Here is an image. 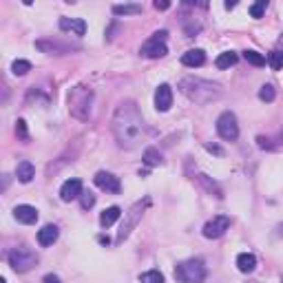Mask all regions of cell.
Here are the masks:
<instances>
[{
    "mask_svg": "<svg viewBox=\"0 0 283 283\" xmlns=\"http://www.w3.org/2000/svg\"><path fill=\"white\" fill-rule=\"evenodd\" d=\"M113 135L122 148H135L144 133V120L133 100H126L113 113Z\"/></svg>",
    "mask_w": 283,
    "mask_h": 283,
    "instance_id": "6da1fadb",
    "label": "cell"
},
{
    "mask_svg": "<svg viewBox=\"0 0 283 283\" xmlns=\"http://www.w3.org/2000/svg\"><path fill=\"white\" fill-rule=\"evenodd\" d=\"M179 91L184 93L188 100L197 104H208L213 100H217L221 96V86L215 82H208V80L201 78H184L179 80Z\"/></svg>",
    "mask_w": 283,
    "mask_h": 283,
    "instance_id": "7a4b0ae2",
    "label": "cell"
},
{
    "mask_svg": "<svg viewBox=\"0 0 283 283\" xmlns=\"http://www.w3.org/2000/svg\"><path fill=\"white\" fill-rule=\"evenodd\" d=\"M66 104H69V113L76 120H89L93 111V89L86 84L73 86L66 96Z\"/></svg>",
    "mask_w": 283,
    "mask_h": 283,
    "instance_id": "3957f363",
    "label": "cell"
},
{
    "mask_svg": "<svg viewBox=\"0 0 283 283\" xmlns=\"http://www.w3.org/2000/svg\"><path fill=\"white\" fill-rule=\"evenodd\" d=\"M206 274L208 272L201 259H186L175 266V279L179 283H204Z\"/></svg>",
    "mask_w": 283,
    "mask_h": 283,
    "instance_id": "277c9868",
    "label": "cell"
},
{
    "mask_svg": "<svg viewBox=\"0 0 283 283\" xmlns=\"http://www.w3.org/2000/svg\"><path fill=\"white\" fill-rule=\"evenodd\" d=\"M148 204H151V199L137 201V204H133V206H131V210H129V213H124V221H122V226H120L117 237H115L117 244H122L124 239H129V234H131L133 230H135V226L142 221V215H144V210L148 208Z\"/></svg>",
    "mask_w": 283,
    "mask_h": 283,
    "instance_id": "5b68a950",
    "label": "cell"
},
{
    "mask_svg": "<svg viewBox=\"0 0 283 283\" xmlns=\"http://www.w3.org/2000/svg\"><path fill=\"white\" fill-rule=\"evenodd\" d=\"M9 266L13 268V272H29L33 266H38V254L27 246L13 248L9 252Z\"/></svg>",
    "mask_w": 283,
    "mask_h": 283,
    "instance_id": "8992f818",
    "label": "cell"
},
{
    "mask_svg": "<svg viewBox=\"0 0 283 283\" xmlns=\"http://www.w3.org/2000/svg\"><path fill=\"white\" fill-rule=\"evenodd\" d=\"M166 36H168V31L166 29H161V31H155L151 38L146 40L144 44H142V56L144 58H164L166 53H168V46H166Z\"/></svg>",
    "mask_w": 283,
    "mask_h": 283,
    "instance_id": "52a82bcc",
    "label": "cell"
},
{
    "mask_svg": "<svg viewBox=\"0 0 283 283\" xmlns=\"http://www.w3.org/2000/svg\"><path fill=\"white\" fill-rule=\"evenodd\" d=\"M217 133H219V137L226 142H234L239 137V124H237V117H234L232 111H224L217 117Z\"/></svg>",
    "mask_w": 283,
    "mask_h": 283,
    "instance_id": "ba28073f",
    "label": "cell"
},
{
    "mask_svg": "<svg viewBox=\"0 0 283 283\" xmlns=\"http://www.w3.org/2000/svg\"><path fill=\"white\" fill-rule=\"evenodd\" d=\"M230 228V217H226V215H219V217H213L210 221H206L204 226V237L206 239H219L224 237L226 230Z\"/></svg>",
    "mask_w": 283,
    "mask_h": 283,
    "instance_id": "9c48e42d",
    "label": "cell"
},
{
    "mask_svg": "<svg viewBox=\"0 0 283 283\" xmlns=\"http://www.w3.org/2000/svg\"><path fill=\"white\" fill-rule=\"evenodd\" d=\"M93 181H96V186L100 188V191H106V193H113V195H117L120 191H122V184H120V179L113 173L100 171L96 177H93Z\"/></svg>",
    "mask_w": 283,
    "mask_h": 283,
    "instance_id": "30bf717a",
    "label": "cell"
},
{
    "mask_svg": "<svg viewBox=\"0 0 283 283\" xmlns=\"http://www.w3.org/2000/svg\"><path fill=\"white\" fill-rule=\"evenodd\" d=\"M173 106V89L168 84H159L155 91V109L159 113H166Z\"/></svg>",
    "mask_w": 283,
    "mask_h": 283,
    "instance_id": "8fae6325",
    "label": "cell"
},
{
    "mask_svg": "<svg viewBox=\"0 0 283 283\" xmlns=\"http://www.w3.org/2000/svg\"><path fill=\"white\" fill-rule=\"evenodd\" d=\"M82 181L80 179H66L62 188H60V199L62 201H73V199H80L82 197Z\"/></svg>",
    "mask_w": 283,
    "mask_h": 283,
    "instance_id": "7c38bea8",
    "label": "cell"
},
{
    "mask_svg": "<svg viewBox=\"0 0 283 283\" xmlns=\"http://www.w3.org/2000/svg\"><path fill=\"white\" fill-rule=\"evenodd\" d=\"M60 29L64 33H73V36H84L86 22L82 18H60Z\"/></svg>",
    "mask_w": 283,
    "mask_h": 283,
    "instance_id": "4fadbf2b",
    "label": "cell"
},
{
    "mask_svg": "<svg viewBox=\"0 0 283 283\" xmlns=\"http://www.w3.org/2000/svg\"><path fill=\"white\" fill-rule=\"evenodd\" d=\"M13 217H16L20 224L31 226V224H36V221H38V210H36L33 206L22 204V206H16V208H13Z\"/></svg>",
    "mask_w": 283,
    "mask_h": 283,
    "instance_id": "5bb4252c",
    "label": "cell"
},
{
    "mask_svg": "<svg viewBox=\"0 0 283 283\" xmlns=\"http://www.w3.org/2000/svg\"><path fill=\"white\" fill-rule=\"evenodd\" d=\"M58 234H60V230H58V226H53V224H46L42 230H38V244L42 246V248H49V246H53L58 241Z\"/></svg>",
    "mask_w": 283,
    "mask_h": 283,
    "instance_id": "9a60e30c",
    "label": "cell"
},
{
    "mask_svg": "<svg viewBox=\"0 0 283 283\" xmlns=\"http://www.w3.org/2000/svg\"><path fill=\"white\" fill-rule=\"evenodd\" d=\"M206 62V53L201 51V49H191V51H186L184 56H181V64L184 66H201Z\"/></svg>",
    "mask_w": 283,
    "mask_h": 283,
    "instance_id": "2e32d148",
    "label": "cell"
},
{
    "mask_svg": "<svg viewBox=\"0 0 283 283\" xmlns=\"http://www.w3.org/2000/svg\"><path fill=\"white\" fill-rule=\"evenodd\" d=\"M237 268L244 274L254 272V268H257V257H254L252 252H241L239 257H237Z\"/></svg>",
    "mask_w": 283,
    "mask_h": 283,
    "instance_id": "e0dca14e",
    "label": "cell"
},
{
    "mask_svg": "<svg viewBox=\"0 0 283 283\" xmlns=\"http://www.w3.org/2000/svg\"><path fill=\"white\" fill-rule=\"evenodd\" d=\"M16 177H18V181H22V184H29V181L36 177V168H33L31 161H20L16 168Z\"/></svg>",
    "mask_w": 283,
    "mask_h": 283,
    "instance_id": "ac0fdd59",
    "label": "cell"
},
{
    "mask_svg": "<svg viewBox=\"0 0 283 283\" xmlns=\"http://www.w3.org/2000/svg\"><path fill=\"white\" fill-rule=\"evenodd\" d=\"M120 217H122V210H120L117 206H111V208H106V210L100 215V226H102V228H111Z\"/></svg>",
    "mask_w": 283,
    "mask_h": 283,
    "instance_id": "d6986e66",
    "label": "cell"
},
{
    "mask_svg": "<svg viewBox=\"0 0 283 283\" xmlns=\"http://www.w3.org/2000/svg\"><path fill=\"white\" fill-rule=\"evenodd\" d=\"M197 181H199V184L204 186V188H206V191L210 193V195H215V197H217V199H221V197H224V191H221V186L217 184V181H213L210 177H208V175L199 173V175H197Z\"/></svg>",
    "mask_w": 283,
    "mask_h": 283,
    "instance_id": "ffe728a7",
    "label": "cell"
},
{
    "mask_svg": "<svg viewBox=\"0 0 283 283\" xmlns=\"http://www.w3.org/2000/svg\"><path fill=\"white\" fill-rule=\"evenodd\" d=\"M237 53H232V51H224V53H219L217 60H215V66L217 69H230V66L237 64Z\"/></svg>",
    "mask_w": 283,
    "mask_h": 283,
    "instance_id": "44dd1931",
    "label": "cell"
},
{
    "mask_svg": "<svg viewBox=\"0 0 283 283\" xmlns=\"http://www.w3.org/2000/svg\"><path fill=\"white\" fill-rule=\"evenodd\" d=\"M36 46H38L40 51H44V53H53V51H56V53H69L71 51L69 46H64V44H60V42H46V40H38Z\"/></svg>",
    "mask_w": 283,
    "mask_h": 283,
    "instance_id": "7402d4cb",
    "label": "cell"
},
{
    "mask_svg": "<svg viewBox=\"0 0 283 283\" xmlns=\"http://www.w3.org/2000/svg\"><path fill=\"white\" fill-rule=\"evenodd\" d=\"M144 164L148 168H155V166L161 164V155H159V151L155 146H148L146 151H144Z\"/></svg>",
    "mask_w": 283,
    "mask_h": 283,
    "instance_id": "603a6c76",
    "label": "cell"
},
{
    "mask_svg": "<svg viewBox=\"0 0 283 283\" xmlns=\"http://www.w3.org/2000/svg\"><path fill=\"white\" fill-rule=\"evenodd\" d=\"M244 60H246L248 64H252V66H264V64L268 62L264 53H259V51H252V49L244 51Z\"/></svg>",
    "mask_w": 283,
    "mask_h": 283,
    "instance_id": "cb8c5ba5",
    "label": "cell"
},
{
    "mask_svg": "<svg viewBox=\"0 0 283 283\" xmlns=\"http://www.w3.org/2000/svg\"><path fill=\"white\" fill-rule=\"evenodd\" d=\"M113 13L115 16H135V13H142V5H115Z\"/></svg>",
    "mask_w": 283,
    "mask_h": 283,
    "instance_id": "d4e9b609",
    "label": "cell"
},
{
    "mask_svg": "<svg viewBox=\"0 0 283 283\" xmlns=\"http://www.w3.org/2000/svg\"><path fill=\"white\" fill-rule=\"evenodd\" d=\"M139 281L142 283H164V274L159 270H148L139 274Z\"/></svg>",
    "mask_w": 283,
    "mask_h": 283,
    "instance_id": "484cf974",
    "label": "cell"
},
{
    "mask_svg": "<svg viewBox=\"0 0 283 283\" xmlns=\"http://www.w3.org/2000/svg\"><path fill=\"white\" fill-rule=\"evenodd\" d=\"M11 71H13V76H27L31 71V62L29 60H16L11 64Z\"/></svg>",
    "mask_w": 283,
    "mask_h": 283,
    "instance_id": "4316f807",
    "label": "cell"
},
{
    "mask_svg": "<svg viewBox=\"0 0 283 283\" xmlns=\"http://www.w3.org/2000/svg\"><path fill=\"white\" fill-rule=\"evenodd\" d=\"M268 64H270L274 71L283 69V49H274L270 56H268Z\"/></svg>",
    "mask_w": 283,
    "mask_h": 283,
    "instance_id": "83f0119b",
    "label": "cell"
},
{
    "mask_svg": "<svg viewBox=\"0 0 283 283\" xmlns=\"http://www.w3.org/2000/svg\"><path fill=\"white\" fill-rule=\"evenodd\" d=\"M259 98L264 100V102H272V100L277 98V91H274L272 84H264V86H261V91H259Z\"/></svg>",
    "mask_w": 283,
    "mask_h": 283,
    "instance_id": "f1b7e54d",
    "label": "cell"
},
{
    "mask_svg": "<svg viewBox=\"0 0 283 283\" xmlns=\"http://www.w3.org/2000/svg\"><path fill=\"white\" fill-rule=\"evenodd\" d=\"M266 9H268V3H266V0H259V3H254L250 7V16L252 18H261L266 13Z\"/></svg>",
    "mask_w": 283,
    "mask_h": 283,
    "instance_id": "f546056e",
    "label": "cell"
},
{
    "mask_svg": "<svg viewBox=\"0 0 283 283\" xmlns=\"http://www.w3.org/2000/svg\"><path fill=\"white\" fill-rule=\"evenodd\" d=\"M80 204H82L84 210H89V208L96 206V197H93V193H82V197H80Z\"/></svg>",
    "mask_w": 283,
    "mask_h": 283,
    "instance_id": "4dcf8cb0",
    "label": "cell"
},
{
    "mask_svg": "<svg viewBox=\"0 0 283 283\" xmlns=\"http://www.w3.org/2000/svg\"><path fill=\"white\" fill-rule=\"evenodd\" d=\"M16 135L20 137V139H29V133H27V122H25V120H18V122H16Z\"/></svg>",
    "mask_w": 283,
    "mask_h": 283,
    "instance_id": "1f68e13d",
    "label": "cell"
},
{
    "mask_svg": "<svg viewBox=\"0 0 283 283\" xmlns=\"http://www.w3.org/2000/svg\"><path fill=\"white\" fill-rule=\"evenodd\" d=\"M168 7H171V3H166V0H161V3H159V0H155V9L164 11V9H168Z\"/></svg>",
    "mask_w": 283,
    "mask_h": 283,
    "instance_id": "d6a6232c",
    "label": "cell"
},
{
    "mask_svg": "<svg viewBox=\"0 0 283 283\" xmlns=\"http://www.w3.org/2000/svg\"><path fill=\"white\" fill-rule=\"evenodd\" d=\"M42 283H62V281H60L56 274H46V277L42 279Z\"/></svg>",
    "mask_w": 283,
    "mask_h": 283,
    "instance_id": "836d02e7",
    "label": "cell"
},
{
    "mask_svg": "<svg viewBox=\"0 0 283 283\" xmlns=\"http://www.w3.org/2000/svg\"><path fill=\"white\" fill-rule=\"evenodd\" d=\"M98 241H100V244H102V246H109V244H111V239H109V237H104V234H100V237H98Z\"/></svg>",
    "mask_w": 283,
    "mask_h": 283,
    "instance_id": "e575fe53",
    "label": "cell"
},
{
    "mask_svg": "<svg viewBox=\"0 0 283 283\" xmlns=\"http://www.w3.org/2000/svg\"><path fill=\"white\" fill-rule=\"evenodd\" d=\"M206 148H208V151H213V153H217V155H221V148H219V146H213V144H208Z\"/></svg>",
    "mask_w": 283,
    "mask_h": 283,
    "instance_id": "d590c367",
    "label": "cell"
},
{
    "mask_svg": "<svg viewBox=\"0 0 283 283\" xmlns=\"http://www.w3.org/2000/svg\"><path fill=\"white\" fill-rule=\"evenodd\" d=\"M281 283H283V279H281Z\"/></svg>",
    "mask_w": 283,
    "mask_h": 283,
    "instance_id": "8d00e7d4",
    "label": "cell"
}]
</instances>
